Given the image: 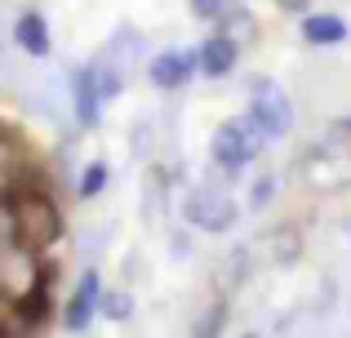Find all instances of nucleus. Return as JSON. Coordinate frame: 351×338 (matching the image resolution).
I'll use <instances>...</instances> for the list:
<instances>
[{"instance_id":"13","label":"nucleus","mask_w":351,"mask_h":338,"mask_svg":"<svg viewBox=\"0 0 351 338\" xmlns=\"http://www.w3.org/2000/svg\"><path fill=\"white\" fill-rule=\"evenodd\" d=\"M218 23H223V36H232L236 45H245V40H254V36H258V18L249 14V9H227Z\"/></svg>"},{"instance_id":"10","label":"nucleus","mask_w":351,"mask_h":338,"mask_svg":"<svg viewBox=\"0 0 351 338\" xmlns=\"http://www.w3.org/2000/svg\"><path fill=\"white\" fill-rule=\"evenodd\" d=\"M347 36H351V27L338 14H307L302 18V40L307 45H343Z\"/></svg>"},{"instance_id":"4","label":"nucleus","mask_w":351,"mask_h":338,"mask_svg":"<svg viewBox=\"0 0 351 338\" xmlns=\"http://www.w3.org/2000/svg\"><path fill=\"white\" fill-rule=\"evenodd\" d=\"M249 121L263 130V138H285L293 130V103L271 85V80H254V98H249Z\"/></svg>"},{"instance_id":"6","label":"nucleus","mask_w":351,"mask_h":338,"mask_svg":"<svg viewBox=\"0 0 351 338\" xmlns=\"http://www.w3.org/2000/svg\"><path fill=\"white\" fill-rule=\"evenodd\" d=\"M147 76L156 89H182L196 76V49H160L147 62Z\"/></svg>"},{"instance_id":"23","label":"nucleus","mask_w":351,"mask_h":338,"mask_svg":"<svg viewBox=\"0 0 351 338\" xmlns=\"http://www.w3.org/2000/svg\"><path fill=\"white\" fill-rule=\"evenodd\" d=\"M240 5H245V0H240Z\"/></svg>"},{"instance_id":"15","label":"nucleus","mask_w":351,"mask_h":338,"mask_svg":"<svg viewBox=\"0 0 351 338\" xmlns=\"http://www.w3.org/2000/svg\"><path fill=\"white\" fill-rule=\"evenodd\" d=\"M187 9L200 18V23H218V18L232 9V0H187Z\"/></svg>"},{"instance_id":"9","label":"nucleus","mask_w":351,"mask_h":338,"mask_svg":"<svg viewBox=\"0 0 351 338\" xmlns=\"http://www.w3.org/2000/svg\"><path fill=\"white\" fill-rule=\"evenodd\" d=\"M14 40L23 53H32V58H45L49 53V23H45L40 9H23V14L14 18Z\"/></svg>"},{"instance_id":"11","label":"nucleus","mask_w":351,"mask_h":338,"mask_svg":"<svg viewBox=\"0 0 351 338\" xmlns=\"http://www.w3.org/2000/svg\"><path fill=\"white\" fill-rule=\"evenodd\" d=\"M98 276L89 271L85 280H80V289L71 294V303H67V330H85L89 321H94V312H98Z\"/></svg>"},{"instance_id":"18","label":"nucleus","mask_w":351,"mask_h":338,"mask_svg":"<svg viewBox=\"0 0 351 338\" xmlns=\"http://www.w3.org/2000/svg\"><path fill=\"white\" fill-rule=\"evenodd\" d=\"M280 258H293V254H298V245H293V227H285V232H280Z\"/></svg>"},{"instance_id":"3","label":"nucleus","mask_w":351,"mask_h":338,"mask_svg":"<svg viewBox=\"0 0 351 338\" xmlns=\"http://www.w3.org/2000/svg\"><path fill=\"white\" fill-rule=\"evenodd\" d=\"M182 214H187L191 227H205V232H227V227L236 223V200H232V191H227V187L205 182V187H191L187 191Z\"/></svg>"},{"instance_id":"21","label":"nucleus","mask_w":351,"mask_h":338,"mask_svg":"<svg viewBox=\"0 0 351 338\" xmlns=\"http://www.w3.org/2000/svg\"><path fill=\"white\" fill-rule=\"evenodd\" d=\"M334 130H338V134H351V116H343V121H334Z\"/></svg>"},{"instance_id":"1","label":"nucleus","mask_w":351,"mask_h":338,"mask_svg":"<svg viewBox=\"0 0 351 338\" xmlns=\"http://www.w3.org/2000/svg\"><path fill=\"white\" fill-rule=\"evenodd\" d=\"M9 232H14V241L27 245V250H45V245H53L62 236V214L45 191L18 187L14 196H9Z\"/></svg>"},{"instance_id":"16","label":"nucleus","mask_w":351,"mask_h":338,"mask_svg":"<svg viewBox=\"0 0 351 338\" xmlns=\"http://www.w3.org/2000/svg\"><path fill=\"white\" fill-rule=\"evenodd\" d=\"M98 307H103L112 321H125L129 312H134V303H129V294H98Z\"/></svg>"},{"instance_id":"14","label":"nucleus","mask_w":351,"mask_h":338,"mask_svg":"<svg viewBox=\"0 0 351 338\" xmlns=\"http://www.w3.org/2000/svg\"><path fill=\"white\" fill-rule=\"evenodd\" d=\"M107 178H112V173H107V160H89L85 165V173H80V196H98V191L107 187Z\"/></svg>"},{"instance_id":"12","label":"nucleus","mask_w":351,"mask_h":338,"mask_svg":"<svg viewBox=\"0 0 351 338\" xmlns=\"http://www.w3.org/2000/svg\"><path fill=\"white\" fill-rule=\"evenodd\" d=\"M76 121L85 125V130H94L98 125V116H103V98H98V89H94V76H89V67H80L76 71Z\"/></svg>"},{"instance_id":"22","label":"nucleus","mask_w":351,"mask_h":338,"mask_svg":"<svg viewBox=\"0 0 351 338\" xmlns=\"http://www.w3.org/2000/svg\"><path fill=\"white\" fill-rule=\"evenodd\" d=\"M245 338H254V334H245Z\"/></svg>"},{"instance_id":"7","label":"nucleus","mask_w":351,"mask_h":338,"mask_svg":"<svg viewBox=\"0 0 351 338\" xmlns=\"http://www.w3.org/2000/svg\"><path fill=\"white\" fill-rule=\"evenodd\" d=\"M240 62V45L232 40V36H223V32H214V36H205V40L196 45V71H205L209 80H218V76H227Z\"/></svg>"},{"instance_id":"20","label":"nucleus","mask_w":351,"mask_h":338,"mask_svg":"<svg viewBox=\"0 0 351 338\" xmlns=\"http://www.w3.org/2000/svg\"><path fill=\"white\" fill-rule=\"evenodd\" d=\"M267 196H271V178H263V182H258V187H254V205H263Z\"/></svg>"},{"instance_id":"2","label":"nucleus","mask_w":351,"mask_h":338,"mask_svg":"<svg viewBox=\"0 0 351 338\" xmlns=\"http://www.w3.org/2000/svg\"><path fill=\"white\" fill-rule=\"evenodd\" d=\"M263 130H258L249 116H232V121H223L218 125V134H214V143H209V152H214V160L223 165L227 173H240L249 165V160L263 152Z\"/></svg>"},{"instance_id":"8","label":"nucleus","mask_w":351,"mask_h":338,"mask_svg":"<svg viewBox=\"0 0 351 338\" xmlns=\"http://www.w3.org/2000/svg\"><path fill=\"white\" fill-rule=\"evenodd\" d=\"M36 285V263H32V250L27 245H9V250H0V289L5 294H27V289Z\"/></svg>"},{"instance_id":"19","label":"nucleus","mask_w":351,"mask_h":338,"mask_svg":"<svg viewBox=\"0 0 351 338\" xmlns=\"http://www.w3.org/2000/svg\"><path fill=\"white\" fill-rule=\"evenodd\" d=\"M276 5H280V9H289V14H307V5H311V0H276Z\"/></svg>"},{"instance_id":"5","label":"nucleus","mask_w":351,"mask_h":338,"mask_svg":"<svg viewBox=\"0 0 351 338\" xmlns=\"http://www.w3.org/2000/svg\"><path fill=\"white\" fill-rule=\"evenodd\" d=\"M307 182H311V187H320V191L347 187V182H351V152L338 147V143L316 147V152H311V160H307Z\"/></svg>"},{"instance_id":"17","label":"nucleus","mask_w":351,"mask_h":338,"mask_svg":"<svg viewBox=\"0 0 351 338\" xmlns=\"http://www.w3.org/2000/svg\"><path fill=\"white\" fill-rule=\"evenodd\" d=\"M9 169H18V143L0 130V173H9Z\"/></svg>"}]
</instances>
